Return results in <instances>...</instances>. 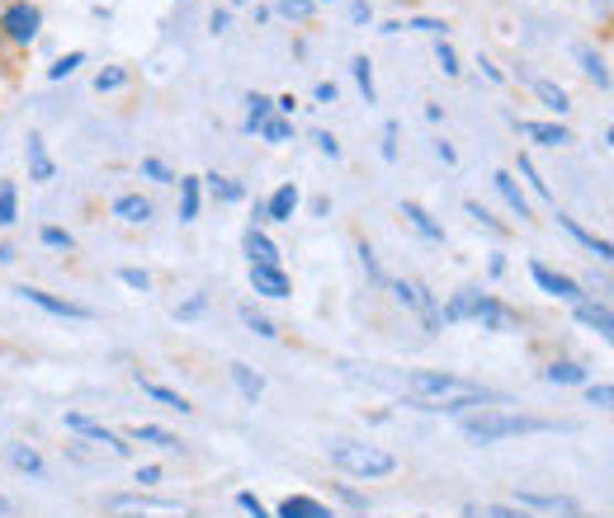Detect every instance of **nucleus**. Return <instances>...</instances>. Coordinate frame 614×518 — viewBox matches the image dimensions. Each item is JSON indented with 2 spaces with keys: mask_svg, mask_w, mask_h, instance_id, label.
Returning a JSON list of instances; mask_svg holds the SVG:
<instances>
[{
  "mask_svg": "<svg viewBox=\"0 0 614 518\" xmlns=\"http://www.w3.org/2000/svg\"><path fill=\"white\" fill-rule=\"evenodd\" d=\"M241 245H246V260H251V264H279V245L260 226H246V241Z\"/></svg>",
  "mask_w": 614,
  "mask_h": 518,
  "instance_id": "nucleus-19",
  "label": "nucleus"
},
{
  "mask_svg": "<svg viewBox=\"0 0 614 518\" xmlns=\"http://www.w3.org/2000/svg\"><path fill=\"white\" fill-rule=\"evenodd\" d=\"M85 62V52H66V57L58 62V66H48V81H66V76H72V71Z\"/></svg>",
  "mask_w": 614,
  "mask_h": 518,
  "instance_id": "nucleus-45",
  "label": "nucleus"
},
{
  "mask_svg": "<svg viewBox=\"0 0 614 518\" xmlns=\"http://www.w3.org/2000/svg\"><path fill=\"white\" fill-rule=\"evenodd\" d=\"M137 480H143V486H152V480H162V467H143V472H137Z\"/></svg>",
  "mask_w": 614,
  "mask_h": 518,
  "instance_id": "nucleus-59",
  "label": "nucleus"
},
{
  "mask_svg": "<svg viewBox=\"0 0 614 518\" xmlns=\"http://www.w3.org/2000/svg\"><path fill=\"white\" fill-rule=\"evenodd\" d=\"M43 245H52V250H72L76 241H72V231H62V226H43Z\"/></svg>",
  "mask_w": 614,
  "mask_h": 518,
  "instance_id": "nucleus-48",
  "label": "nucleus"
},
{
  "mask_svg": "<svg viewBox=\"0 0 614 518\" xmlns=\"http://www.w3.org/2000/svg\"><path fill=\"white\" fill-rule=\"evenodd\" d=\"M298 212V184H279L266 203V222H293Z\"/></svg>",
  "mask_w": 614,
  "mask_h": 518,
  "instance_id": "nucleus-20",
  "label": "nucleus"
},
{
  "mask_svg": "<svg viewBox=\"0 0 614 518\" xmlns=\"http://www.w3.org/2000/svg\"><path fill=\"white\" fill-rule=\"evenodd\" d=\"M279 14H284V20H308L312 10H318V0H279L274 6Z\"/></svg>",
  "mask_w": 614,
  "mask_h": 518,
  "instance_id": "nucleus-40",
  "label": "nucleus"
},
{
  "mask_svg": "<svg viewBox=\"0 0 614 518\" xmlns=\"http://www.w3.org/2000/svg\"><path fill=\"white\" fill-rule=\"evenodd\" d=\"M331 462L355 480H383V476L397 472V457L388 448H378V443H355V438L331 443Z\"/></svg>",
  "mask_w": 614,
  "mask_h": 518,
  "instance_id": "nucleus-3",
  "label": "nucleus"
},
{
  "mask_svg": "<svg viewBox=\"0 0 614 518\" xmlns=\"http://www.w3.org/2000/svg\"><path fill=\"white\" fill-rule=\"evenodd\" d=\"M274 514L279 518H336V509H326L322 499H312V495H289Z\"/></svg>",
  "mask_w": 614,
  "mask_h": 518,
  "instance_id": "nucleus-17",
  "label": "nucleus"
},
{
  "mask_svg": "<svg viewBox=\"0 0 614 518\" xmlns=\"http://www.w3.org/2000/svg\"><path fill=\"white\" fill-rule=\"evenodd\" d=\"M472 320H478L482 330H516L520 326V316L506 307L501 297H491V293H482V307H478V316H472Z\"/></svg>",
  "mask_w": 614,
  "mask_h": 518,
  "instance_id": "nucleus-12",
  "label": "nucleus"
},
{
  "mask_svg": "<svg viewBox=\"0 0 614 518\" xmlns=\"http://www.w3.org/2000/svg\"><path fill=\"white\" fill-rule=\"evenodd\" d=\"M14 218H20V189L0 184V226H10Z\"/></svg>",
  "mask_w": 614,
  "mask_h": 518,
  "instance_id": "nucleus-36",
  "label": "nucleus"
},
{
  "mask_svg": "<svg viewBox=\"0 0 614 518\" xmlns=\"http://www.w3.org/2000/svg\"><path fill=\"white\" fill-rule=\"evenodd\" d=\"M491 184H497V193H501V199H506V208H511V212H516L520 222L530 218V199H524V189L516 184V175H506V170H497V175H491Z\"/></svg>",
  "mask_w": 614,
  "mask_h": 518,
  "instance_id": "nucleus-18",
  "label": "nucleus"
},
{
  "mask_svg": "<svg viewBox=\"0 0 614 518\" xmlns=\"http://www.w3.org/2000/svg\"><path fill=\"white\" fill-rule=\"evenodd\" d=\"M530 278L539 283V293H549V297H558V302H582V297H586L582 283L568 278V274H558V269H549L543 260H530Z\"/></svg>",
  "mask_w": 614,
  "mask_h": 518,
  "instance_id": "nucleus-8",
  "label": "nucleus"
},
{
  "mask_svg": "<svg viewBox=\"0 0 614 518\" xmlns=\"http://www.w3.org/2000/svg\"><path fill=\"white\" fill-rule=\"evenodd\" d=\"M123 85H128V71L123 66H110V71H100L95 76V91L104 95V91H123Z\"/></svg>",
  "mask_w": 614,
  "mask_h": 518,
  "instance_id": "nucleus-39",
  "label": "nucleus"
},
{
  "mask_svg": "<svg viewBox=\"0 0 614 518\" xmlns=\"http://www.w3.org/2000/svg\"><path fill=\"white\" fill-rule=\"evenodd\" d=\"M383 160H397V123H383Z\"/></svg>",
  "mask_w": 614,
  "mask_h": 518,
  "instance_id": "nucleus-51",
  "label": "nucleus"
},
{
  "mask_svg": "<svg viewBox=\"0 0 614 518\" xmlns=\"http://www.w3.org/2000/svg\"><path fill=\"white\" fill-rule=\"evenodd\" d=\"M14 293H20L29 307H39V311H48V316H62V320H91V316H95L91 307H81V302L52 297V293H43V288H29V283H24V288H14Z\"/></svg>",
  "mask_w": 614,
  "mask_h": 518,
  "instance_id": "nucleus-9",
  "label": "nucleus"
},
{
  "mask_svg": "<svg viewBox=\"0 0 614 518\" xmlns=\"http://www.w3.org/2000/svg\"><path fill=\"white\" fill-rule=\"evenodd\" d=\"M435 62H440L445 66V76H459V52H454L445 39L440 43H435Z\"/></svg>",
  "mask_w": 614,
  "mask_h": 518,
  "instance_id": "nucleus-47",
  "label": "nucleus"
},
{
  "mask_svg": "<svg viewBox=\"0 0 614 518\" xmlns=\"http://www.w3.org/2000/svg\"><path fill=\"white\" fill-rule=\"evenodd\" d=\"M402 29H416V33H430V39H445V20H426V14H416V20H407Z\"/></svg>",
  "mask_w": 614,
  "mask_h": 518,
  "instance_id": "nucleus-46",
  "label": "nucleus"
},
{
  "mask_svg": "<svg viewBox=\"0 0 614 518\" xmlns=\"http://www.w3.org/2000/svg\"><path fill=\"white\" fill-rule=\"evenodd\" d=\"M464 518H534V514H524L516 505H472L464 509Z\"/></svg>",
  "mask_w": 614,
  "mask_h": 518,
  "instance_id": "nucleus-34",
  "label": "nucleus"
},
{
  "mask_svg": "<svg viewBox=\"0 0 614 518\" xmlns=\"http://www.w3.org/2000/svg\"><path fill=\"white\" fill-rule=\"evenodd\" d=\"M128 438L137 443H152V448H166V453H180V438L170 434V429H156V424H133Z\"/></svg>",
  "mask_w": 614,
  "mask_h": 518,
  "instance_id": "nucleus-25",
  "label": "nucleus"
},
{
  "mask_svg": "<svg viewBox=\"0 0 614 518\" xmlns=\"http://www.w3.org/2000/svg\"><path fill=\"white\" fill-rule=\"evenodd\" d=\"M464 212H468V218H472V222H478V226H487V231H491V236H506V226H501L497 218H491V212H487L482 203H472V199H468V203H464Z\"/></svg>",
  "mask_w": 614,
  "mask_h": 518,
  "instance_id": "nucleus-38",
  "label": "nucleus"
},
{
  "mask_svg": "<svg viewBox=\"0 0 614 518\" xmlns=\"http://www.w3.org/2000/svg\"><path fill=\"white\" fill-rule=\"evenodd\" d=\"M232 382H237V391H241V397L251 401V405L266 397V378H260V372H251L246 363H232Z\"/></svg>",
  "mask_w": 614,
  "mask_h": 518,
  "instance_id": "nucleus-28",
  "label": "nucleus"
},
{
  "mask_svg": "<svg viewBox=\"0 0 614 518\" xmlns=\"http://www.w3.org/2000/svg\"><path fill=\"white\" fill-rule=\"evenodd\" d=\"M266 118H274V99H266V95L246 99V133H260V123H266Z\"/></svg>",
  "mask_w": 614,
  "mask_h": 518,
  "instance_id": "nucleus-32",
  "label": "nucleus"
},
{
  "mask_svg": "<svg viewBox=\"0 0 614 518\" xmlns=\"http://www.w3.org/2000/svg\"><path fill=\"white\" fill-rule=\"evenodd\" d=\"M388 293H393L407 311H416V320L426 326V335L440 330V302L430 297L426 283H416V278H388Z\"/></svg>",
  "mask_w": 614,
  "mask_h": 518,
  "instance_id": "nucleus-5",
  "label": "nucleus"
},
{
  "mask_svg": "<svg viewBox=\"0 0 614 518\" xmlns=\"http://www.w3.org/2000/svg\"><path fill=\"white\" fill-rule=\"evenodd\" d=\"M572 311H576V320H582L586 330H595L601 339H610V335H614V316H610V307H605V302H591V297H582V302H572Z\"/></svg>",
  "mask_w": 614,
  "mask_h": 518,
  "instance_id": "nucleus-14",
  "label": "nucleus"
},
{
  "mask_svg": "<svg viewBox=\"0 0 614 518\" xmlns=\"http://www.w3.org/2000/svg\"><path fill=\"white\" fill-rule=\"evenodd\" d=\"M412 397L407 405L416 410H430V415H464V410H487V405H501L497 391H487L468 378H454V372H430V368H416L412 378Z\"/></svg>",
  "mask_w": 614,
  "mask_h": 518,
  "instance_id": "nucleus-1",
  "label": "nucleus"
},
{
  "mask_svg": "<svg viewBox=\"0 0 614 518\" xmlns=\"http://www.w3.org/2000/svg\"><path fill=\"white\" fill-rule=\"evenodd\" d=\"M43 29V14L39 6H29V0H14V6H0V39L10 43H33Z\"/></svg>",
  "mask_w": 614,
  "mask_h": 518,
  "instance_id": "nucleus-6",
  "label": "nucleus"
},
{
  "mask_svg": "<svg viewBox=\"0 0 614 518\" xmlns=\"http://www.w3.org/2000/svg\"><path fill=\"white\" fill-rule=\"evenodd\" d=\"M576 62H582V71H586V76H591L595 85H601V91H610V71H605V57H601V52H595L591 43H576Z\"/></svg>",
  "mask_w": 614,
  "mask_h": 518,
  "instance_id": "nucleus-27",
  "label": "nucleus"
},
{
  "mask_svg": "<svg viewBox=\"0 0 614 518\" xmlns=\"http://www.w3.org/2000/svg\"><path fill=\"white\" fill-rule=\"evenodd\" d=\"M143 175H147L152 184H175V175H170V166H166V160H156V156H147V160H143Z\"/></svg>",
  "mask_w": 614,
  "mask_h": 518,
  "instance_id": "nucleus-42",
  "label": "nucleus"
},
{
  "mask_svg": "<svg viewBox=\"0 0 614 518\" xmlns=\"http://www.w3.org/2000/svg\"><path fill=\"white\" fill-rule=\"evenodd\" d=\"M237 505H241L246 514H251V518H270V509H266V505H260V499H256L251 490H241V495H237Z\"/></svg>",
  "mask_w": 614,
  "mask_h": 518,
  "instance_id": "nucleus-52",
  "label": "nucleus"
},
{
  "mask_svg": "<svg viewBox=\"0 0 614 518\" xmlns=\"http://www.w3.org/2000/svg\"><path fill=\"white\" fill-rule=\"evenodd\" d=\"M595 10H601V20H605V14H610V0H595Z\"/></svg>",
  "mask_w": 614,
  "mask_h": 518,
  "instance_id": "nucleus-60",
  "label": "nucleus"
},
{
  "mask_svg": "<svg viewBox=\"0 0 614 518\" xmlns=\"http://www.w3.org/2000/svg\"><path fill=\"white\" fill-rule=\"evenodd\" d=\"M204 307H208V297L195 293L189 302H180V307H175V316H180V320H195V316H204Z\"/></svg>",
  "mask_w": 614,
  "mask_h": 518,
  "instance_id": "nucleus-49",
  "label": "nucleus"
},
{
  "mask_svg": "<svg viewBox=\"0 0 614 518\" xmlns=\"http://www.w3.org/2000/svg\"><path fill=\"white\" fill-rule=\"evenodd\" d=\"M232 6H251V0H232Z\"/></svg>",
  "mask_w": 614,
  "mask_h": 518,
  "instance_id": "nucleus-62",
  "label": "nucleus"
},
{
  "mask_svg": "<svg viewBox=\"0 0 614 518\" xmlns=\"http://www.w3.org/2000/svg\"><path fill=\"white\" fill-rule=\"evenodd\" d=\"M24 156H29V180H33V184H48L52 175H58V166H52V156H48V147H43L39 133H29Z\"/></svg>",
  "mask_w": 614,
  "mask_h": 518,
  "instance_id": "nucleus-16",
  "label": "nucleus"
},
{
  "mask_svg": "<svg viewBox=\"0 0 614 518\" xmlns=\"http://www.w3.org/2000/svg\"><path fill=\"white\" fill-rule=\"evenodd\" d=\"M478 66H482V76H487V81H491V85H501V71H497V66H491V62H487V57H482V62H478Z\"/></svg>",
  "mask_w": 614,
  "mask_h": 518,
  "instance_id": "nucleus-58",
  "label": "nucleus"
},
{
  "mask_svg": "<svg viewBox=\"0 0 614 518\" xmlns=\"http://www.w3.org/2000/svg\"><path fill=\"white\" fill-rule=\"evenodd\" d=\"M322 6H326V0H322Z\"/></svg>",
  "mask_w": 614,
  "mask_h": 518,
  "instance_id": "nucleus-63",
  "label": "nucleus"
},
{
  "mask_svg": "<svg viewBox=\"0 0 614 518\" xmlns=\"http://www.w3.org/2000/svg\"><path fill=\"white\" fill-rule=\"evenodd\" d=\"M402 218H407V222H412V226H416V231H420V236H426V241H435V245L445 241V226L435 222V218H430V212L420 208V203H402Z\"/></svg>",
  "mask_w": 614,
  "mask_h": 518,
  "instance_id": "nucleus-24",
  "label": "nucleus"
},
{
  "mask_svg": "<svg viewBox=\"0 0 614 518\" xmlns=\"http://www.w3.org/2000/svg\"><path fill=\"white\" fill-rule=\"evenodd\" d=\"M482 307V288H459L445 307H440V326H464V320H472Z\"/></svg>",
  "mask_w": 614,
  "mask_h": 518,
  "instance_id": "nucleus-11",
  "label": "nucleus"
},
{
  "mask_svg": "<svg viewBox=\"0 0 614 518\" xmlns=\"http://www.w3.org/2000/svg\"><path fill=\"white\" fill-rule=\"evenodd\" d=\"M0 514H14V505H10V499H6V495H0Z\"/></svg>",
  "mask_w": 614,
  "mask_h": 518,
  "instance_id": "nucleus-61",
  "label": "nucleus"
},
{
  "mask_svg": "<svg viewBox=\"0 0 614 518\" xmlns=\"http://www.w3.org/2000/svg\"><path fill=\"white\" fill-rule=\"evenodd\" d=\"M114 218L118 222H152V199H143V193H123V199H114Z\"/></svg>",
  "mask_w": 614,
  "mask_h": 518,
  "instance_id": "nucleus-23",
  "label": "nucleus"
},
{
  "mask_svg": "<svg viewBox=\"0 0 614 518\" xmlns=\"http://www.w3.org/2000/svg\"><path fill=\"white\" fill-rule=\"evenodd\" d=\"M586 401H591V405H601V410H610V401H614V387H610V382H595V387H586Z\"/></svg>",
  "mask_w": 614,
  "mask_h": 518,
  "instance_id": "nucleus-50",
  "label": "nucleus"
},
{
  "mask_svg": "<svg viewBox=\"0 0 614 518\" xmlns=\"http://www.w3.org/2000/svg\"><path fill=\"white\" fill-rule=\"evenodd\" d=\"M199 218V175H185L180 180V222Z\"/></svg>",
  "mask_w": 614,
  "mask_h": 518,
  "instance_id": "nucleus-31",
  "label": "nucleus"
},
{
  "mask_svg": "<svg viewBox=\"0 0 614 518\" xmlns=\"http://www.w3.org/2000/svg\"><path fill=\"white\" fill-rule=\"evenodd\" d=\"M543 382H553V387H582L586 382V368L582 363H549V368H543Z\"/></svg>",
  "mask_w": 614,
  "mask_h": 518,
  "instance_id": "nucleus-29",
  "label": "nucleus"
},
{
  "mask_svg": "<svg viewBox=\"0 0 614 518\" xmlns=\"http://www.w3.org/2000/svg\"><path fill=\"white\" fill-rule=\"evenodd\" d=\"M66 429H76V434H85L91 443H100V448H110L114 457H128L133 453V443H123L114 429H104V424H95V420H85V415H66Z\"/></svg>",
  "mask_w": 614,
  "mask_h": 518,
  "instance_id": "nucleus-10",
  "label": "nucleus"
},
{
  "mask_svg": "<svg viewBox=\"0 0 614 518\" xmlns=\"http://www.w3.org/2000/svg\"><path fill=\"white\" fill-rule=\"evenodd\" d=\"M312 141H318V151L331 156V160H341V141L331 137V133H312Z\"/></svg>",
  "mask_w": 614,
  "mask_h": 518,
  "instance_id": "nucleus-53",
  "label": "nucleus"
},
{
  "mask_svg": "<svg viewBox=\"0 0 614 518\" xmlns=\"http://www.w3.org/2000/svg\"><path fill=\"white\" fill-rule=\"evenodd\" d=\"M318 99H322V104H336V85L322 81V85H318Z\"/></svg>",
  "mask_w": 614,
  "mask_h": 518,
  "instance_id": "nucleus-57",
  "label": "nucleus"
},
{
  "mask_svg": "<svg viewBox=\"0 0 614 518\" xmlns=\"http://www.w3.org/2000/svg\"><path fill=\"white\" fill-rule=\"evenodd\" d=\"M241 320H246V326H251V330H256L260 339H274V335H279V330H274V326H270V320H266V316H260L256 307H241Z\"/></svg>",
  "mask_w": 614,
  "mask_h": 518,
  "instance_id": "nucleus-44",
  "label": "nucleus"
},
{
  "mask_svg": "<svg viewBox=\"0 0 614 518\" xmlns=\"http://www.w3.org/2000/svg\"><path fill=\"white\" fill-rule=\"evenodd\" d=\"M350 71H355V85H360V95L374 104L378 99V91H374V66H368V57H355L350 62Z\"/></svg>",
  "mask_w": 614,
  "mask_h": 518,
  "instance_id": "nucleus-35",
  "label": "nucleus"
},
{
  "mask_svg": "<svg viewBox=\"0 0 614 518\" xmlns=\"http://www.w3.org/2000/svg\"><path fill=\"white\" fill-rule=\"evenodd\" d=\"M10 467L33 476V480H43V457L33 453V448H24V443H10Z\"/></svg>",
  "mask_w": 614,
  "mask_h": 518,
  "instance_id": "nucleus-30",
  "label": "nucleus"
},
{
  "mask_svg": "<svg viewBox=\"0 0 614 518\" xmlns=\"http://www.w3.org/2000/svg\"><path fill=\"white\" fill-rule=\"evenodd\" d=\"M520 133L530 141H539V147H568L572 141V133L563 128V123H520Z\"/></svg>",
  "mask_w": 614,
  "mask_h": 518,
  "instance_id": "nucleus-21",
  "label": "nucleus"
},
{
  "mask_svg": "<svg viewBox=\"0 0 614 518\" xmlns=\"http://www.w3.org/2000/svg\"><path fill=\"white\" fill-rule=\"evenodd\" d=\"M558 420H539V415H516V410H501V405H487L482 415H464V438L472 443H501V438H520V434H558Z\"/></svg>",
  "mask_w": 614,
  "mask_h": 518,
  "instance_id": "nucleus-2",
  "label": "nucleus"
},
{
  "mask_svg": "<svg viewBox=\"0 0 614 518\" xmlns=\"http://www.w3.org/2000/svg\"><path fill=\"white\" fill-rule=\"evenodd\" d=\"M530 91L543 99V109H553V114H568V109H572L563 85H553V81H543V76H530Z\"/></svg>",
  "mask_w": 614,
  "mask_h": 518,
  "instance_id": "nucleus-26",
  "label": "nucleus"
},
{
  "mask_svg": "<svg viewBox=\"0 0 614 518\" xmlns=\"http://www.w3.org/2000/svg\"><path fill=\"white\" fill-rule=\"evenodd\" d=\"M435 156H440L445 166H454V160H459V156H454V147H449V141H435Z\"/></svg>",
  "mask_w": 614,
  "mask_h": 518,
  "instance_id": "nucleus-56",
  "label": "nucleus"
},
{
  "mask_svg": "<svg viewBox=\"0 0 614 518\" xmlns=\"http://www.w3.org/2000/svg\"><path fill=\"white\" fill-rule=\"evenodd\" d=\"M104 509L114 518H195V505H185V499H162V495H143V490L110 495Z\"/></svg>",
  "mask_w": 614,
  "mask_h": 518,
  "instance_id": "nucleus-4",
  "label": "nucleus"
},
{
  "mask_svg": "<svg viewBox=\"0 0 614 518\" xmlns=\"http://www.w3.org/2000/svg\"><path fill=\"white\" fill-rule=\"evenodd\" d=\"M350 20H355V24H368V6H364V0H355V6H350Z\"/></svg>",
  "mask_w": 614,
  "mask_h": 518,
  "instance_id": "nucleus-55",
  "label": "nucleus"
},
{
  "mask_svg": "<svg viewBox=\"0 0 614 518\" xmlns=\"http://www.w3.org/2000/svg\"><path fill=\"white\" fill-rule=\"evenodd\" d=\"M516 509L524 514H549V518H582V505L572 495H543V490H520Z\"/></svg>",
  "mask_w": 614,
  "mask_h": 518,
  "instance_id": "nucleus-7",
  "label": "nucleus"
},
{
  "mask_svg": "<svg viewBox=\"0 0 614 518\" xmlns=\"http://www.w3.org/2000/svg\"><path fill=\"white\" fill-rule=\"evenodd\" d=\"M360 264H364V274H368V278H374V283H383V288H388V274H383L378 255H374V250H368L364 241H360Z\"/></svg>",
  "mask_w": 614,
  "mask_h": 518,
  "instance_id": "nucleus-41",
  "label": "nucleus"
},
{
  "mask_svg": "<svg viewBox=\"0 0 614 518\" xmlns=\"http://www.w3.org/2000/svg\"><path fill=\"white\" fill-rule=\"evenodd\" d=\"M558 226H563V231H568V236H572L576 245H586V250H591V255L601 260V264H610V260H614V245H610L605 236H591V231H586L582 222H576V218H568V212H558Z\"/></svg>",
  "mask_w": 614,
  "mask_h": 518,
  "instance_id": "nucleus-13",
  "label": "nucleus"
},
{
  "mask_svg": "<svg viewBox=\"0 0 614 518\" xmlns=\"http://www.w3.org/2000/svg\"><path fill=\"white\" fill-rule=\"evenodd\" d=\"M118 278H123V283H128V288H137V293H147V288H152V278H147L143 269H123Z\"/></svg>",
  "mask_w": 614,
  "mask_h": 518,
  "instance_id": "nucleus-54",
  "label": "nucleus"
},
{
  "mask_svg": "<svg viewBox=\"0 0 614 518\" xmlns=\"http://www.w3.org/2000/svg\"><path fill=\"white\" fill-rule=\"evenodd\" d=\"M520 175L530 180V189L539 193L543 203H553V189H549V180H539V170H534V160H530V156H520Z\"/></svg>",
  "mask_w": 614,
  "mask_h": 518,
  "instance_id": "nucleus-37",
  "label": "nucleus"
},
{
  "mask_svg": "<svg viewBox=\"0 0 614 518\" xmlns=\"http://www.w3.org/2000/svg\"><path fill=\"white\" fill-rule=\"evenodd\" d=\"M204 180H208V193H214L218 203H241L246 199V189L232 184V180H222V175H204Z\"/></svg>",
  "mask_w": 614,
  "mask_h": 518,
  "instance_id": "nucleus-33",
  "label": "nucleus"
},
{
  "mask_svg": "<svg viewBox=\"0 0 614 518\" xmlns=\"http://www.w3.org/2000/svg\"><path fill=\"white\" fill-rule=\"evenodd\" d=\"M251 288L260 297H289V274L279 264H251Z\"/></svg>",
  "mask_w": 614,
  "mask_h": 518,
  "instance_id": "nucleus-15",
  "label": "nucleus"
},
{
  "mask_svg": "<svg viewBox=\"0 0 614 518\" xmlns=\"http://www.w3.org/2000/svg\"><path fill=\"white\" fill-rule=\"evenodd\" d=\"M137 387H143V397H152L156 405H166V410H180V415H195V405H189L180 391H170L162 382H152V378H137Z\"/></svg>",
  "mask_w": 614,
  "mask_h": 518,
  "instance_id": "nucleus-22",
  "label": "nucleus"
},
{
  "mask_svg": "<svg viewBox=\"0 0 614 518\" xmlns=\"http://www.w3.org/2000/svg\"><path fill=\"white\" fill-rule=\"evenodd\" d=\"M289 133H293V128H289V118H279V114L260 123V137H266V141H289Z\"/></svg>",
  "mask_w": 614,
  "mask_h": 518,
  "instance_id": "nucleus-43",
  "label": "nucleus"
}]
</instances>
